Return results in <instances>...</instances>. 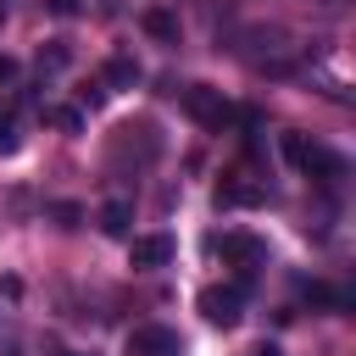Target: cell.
<instances>
[{
    "label": "cell",
    "instance_id": "cell-6",
    "mask_svg": "<svg viewBox=\"0 0 356 356\" xmlns=\"http://www.w3.org/2000/svg\"><path fill=\"white\" fill-rule=\"evenodd\" d=\"M217 250H222V261L228 267H239V278H250L256 267H267V239H256V234H222L217 239Z\"/></svg>",
    "mask_w": 356,
    "mask_h": 356
},
{
    "label": "cell",
    "instance_id": "cell-15",
    "mask_svg": "<svg viewBox=\"0 0 356 356\" xmlns=\"http://www.w3.org/2000/svg\"><path fill=\"white\" fill-rule=\"evenodd\" d=\"M50 222H56V228H78V222H83V206H72V200H56V206H50Z\"/></svg>",
    "mask_w": 356,
    "mask_h": 356
},
{
    "label": "cell",
    "instance_id": "cell-17",
    "mask_svg": "<svg viewBox=\"0 0 356 356\" xmlns=\"http://www.w3.org/2000/svg\"><path fill=\"white\" fill-rule=\"evenodd\" d=\"M17 72H22V67H17V61H11V56H0V83H11V78H17Z\"/></svg>",
    "mask_w": 356,
    "mask_h": 356
},
{
    "label": "cell",
    "instance_id": "cell-8",
    "mask_svg": "<svg viewBox=\"0 0 356 356\" xmlns=\"http://www.w3.org/2000/svg\"><path fill=\"white\" fill-rule=\"evenodd\" d=\"M261 200H267V184H256V178H222V184H217V206H222V211L261 206Z\"/></svg>",
    "mask_w": 356,
    "mask_h": 356
},
{
    "label": "cell",
    "instance_id": "cell-1",
    "mask_svg": "<svg viewBox=\"0 0 356 356\" xmlns=\"http://www.w3.org/2000/svg\"><path fill=\"white\" fill-rule=\"evenodd\" d=\"M278 145H284V161H289L295 172H306V178H317V184H328V189H334V184H345V172H350L339 150H328V145H312L306 134H284Z\"/></svg>",
    "mask_w": 356,
    "mask_h": 356
},
{
    "label": "cell",
    "instance_id": "cell-16",
    "mask_svg": "<svg viewBox=\"0 0 356 356\" xmlns=\"http://www.w3.org/2000/svg\"><path fill=\"white\" fill-rule=\"evenodd\" d=\"M44 11H50V17H78L83 0H44Z\"/></svg>",
    "mask_w": 356,
    "mask_h": 356
},
{
    "label": "cell",
    "instance_id": "cell-11",
    "mask_svg": "<svg viewBox=\"0 0 356 356\" xmlns=\"http://www.w3.org/2000/svg\"><path fill=\"white\" fill-rule=\"evenodd\" d=\"M139 22H145V33H150V39H161V44H178V11H167V6H150Z\"/></svg>",
    "mask_w": 356,
    "mask_h": 356
},
{
    "label": "cell",
    "instance_id": "cell-14",
    "mask_svg": "<svg viewBox=\"0 0 356 356\" xmlns=\"http://www.w3.org/2000/svg\"><path fill=\"white\" fill-rule=\"evenodd\" d=\"M17 145H22V128L11 111H0V156H17Z\"/></svg>",
    "mask_w": 356,
    "mask_h": 356
},
{
    "label": "cell",
    "instance_id": "cell-19",
    "mask_svg": "<svg viewBox=\"0 0 356 356\" xmlns=\"http://www.w3.org/2000/svg\"><path fill=\"white\" fill-rule=\"evenodd\" d=\"M56 356H95V350H56Z\"/></svg>",
    "mask_w": 356,
    "mask_h": 356
},
{
    "label": "cell",
    "instance_id": "cell-4",
    "mask_svg": "<svg viewBox=\"0 0 356 356\" xmlns=\"http://www.w3.org/2000/svg\"><path fill=\"white\" fill-rule=\"evenodd\" d=\"M195 306H200V317H206V323L234 328V323L245 317V278H239V284H206Z\"/></svg>",
    "mask_w": 356,
    "mask_h": 356
},
{
    "label": "cell",
    "instance_id": "cell-5",
    "mask_svg": "<svg viewBox=\"0 0 356 356\" xmlns=\"http://www.w3.org/2000/svg\"><path fill=\"white\" fill-rule=\"evenodd\" d=\"M122 350L128 356H184V334L167 328V323H139V328H128Z\"/></svg>",
    "mask_w": 356,
    "mask_h": 356
},
{
    "label": "cell",
    "instance_id": "cell-20",
    "mask_svg": "<svg viewBox=\"0 0 356 356\" xmlns=\"http://www.w3.org/2000/svg\"><path fill=\"white\" fill-rule=\"evenodd\" d=\"M0 28H6V0H0Z\"/></svg>",
    "mask_w": 356,
    "mask_h": 356
},
{
    "label": "cell",
    "instance_id": "cell-7",
    "mask_svg": "<svg viewBox=\"0 0 356 356\" xmlns=\"http://www.w3.org/2000/svg\"><path fill=\"white\" fill-rule=\"evenodd\" d=\"M172 234H139L134 245H128V267H139V273H156V267H167L172 261Z\"/></svg>",
    "mask_w": 356,
    "mask_h": 356
},
{
    "label": "cell",
    "instance_id": "cell-12",
    "mask_svg": "<svg viewBox=\"0 0 356 356\" xmlns=\"http://www.w3.org/2000/svg\"><path fill=\"white\" fill-rule=\"evenodd\" d=\"M61 67H72V44L67 39H50L39 50V72H61Z\"/></svg>",
    "mask_w": 356,
    "mask_h": 356
},
{
    "label": "cell",
    "instance_id": "cell-2",
    "mask_svg": "<svg viewBox=\"0 0 356 356\" xmlns=\"http://www.w3.org/2000/svg\"><path fill=\"white\" fill-rule=\"evenodd\" d=\"M184 111H189L200 128H211V134H222V128L234 122L228 95H222V89H211V83H189V89H184Z\"/></svg>",
    "mask_w": 356,
    "mask_h": 356
},
{
    "label": "cell",
    "instance_id": "cell-9",
    "mask_svg": "<svg viewBox=\"0 0 356 356\" xmlns=\"http://www.w3.org/2000/svg\"><path fill=\"white\" fill-rule=\"evenodd\" d=\"M139 78H145V72H139L134 56H111V61L100 67V83H106V89H134Z\"/></svg>",
    "mask_w": 356,
    "mask_h": 356
},
{
    "label": "cell",
    "instance_id": "cell-18",
    "mask_svg": "<svg viewBox=\"0 0 356 356\" xmlns=\"http://www.w3.org/2000/svg\"><path fill=\"white\" fill-rule=\"evenodd\" d=\"M250 356H278V345H256V350H250Z\"/></svg>",
    "mask_w": 356,
    "mask_h": 356
},
{
    "label": "cell",
    "instance_id": "cell-10",
    "mask_svg": "<svg viewBox=\"0 0 356 356\" xmlns=\"http://www.w3.org/2000/svg\"><path fill=\"white\" fill-rule=\"evenodd\" d=\"M128 228H134V200H106L100 206V234L128 239Z\"/></svg>",
    "mask_w": 356,
    "mask_h": 356
},
{
    "label": "cell",
    "instance_id": "cell-13",
    "mask_svg": "<svg viewBox=\"0 0 356 356\" xmlns=\"http://www.w3.org/2000/svg\"><path fill=\"white\" fill-rule=\"evenodd\" d=\"M44 122H56L61 134H83V111H72V106H44Z\"/></svg>",
    "mask_w": 356,
    "mask_h": 356
},
{
    "label": "cell",
    "instance_id": "cell-3",
    "mask_svg": "<svg viewBox=\"0 0 356 356\" xmlns=\"http://www.w3.org/2000/svg\"><path fill=\"white\" fill-rule=\"evenodd\" d=\"M156 156H161V139H156V128H150V122H122V128L111 134V161L150 167Z\"/></svg>",
    "mask_w": 356,
    "mask_h": 356
}]
</instances>
